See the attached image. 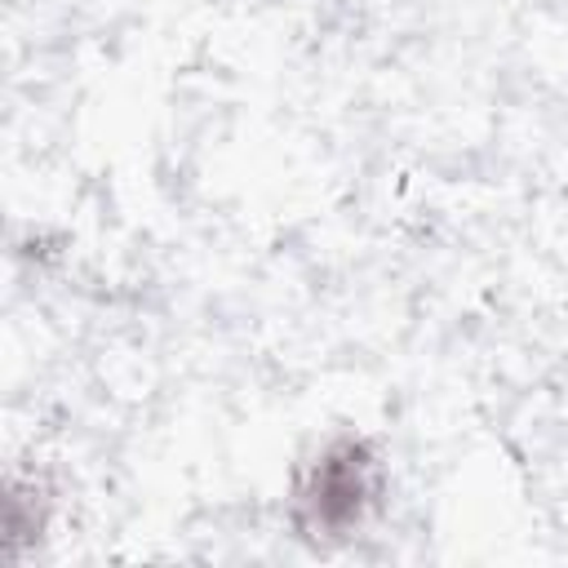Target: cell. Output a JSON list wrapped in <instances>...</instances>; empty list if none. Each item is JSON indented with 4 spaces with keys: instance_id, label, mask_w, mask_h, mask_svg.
<instances>
[{
    "instance_id": "6da1fadb",
    "label": "cell",
    "mask_w": 568,
    "mask_h": 568,
    "mask_svg": "<svg viewBox=\"0 0 568 568\" xmlns=\"http://www.w3.org/2000/svg\"><path fill=\"white\" fill-rule=\"evenodd\" d=\"M382 493V462L355 435H337L315 448L293 484V519L311 537L355 532Z\"/></svg>"
}]
</instances>
